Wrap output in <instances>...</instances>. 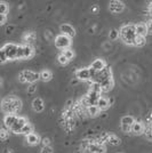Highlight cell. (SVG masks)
Wrapping results in <instances>:
<instances>
[{
	"mask_svg": "<svg viewBox=\"0 0 152 153\" xmlns=\"http://www.w3.org/2000/svg\"><path fill=\"white\" fill-rule=\"evenodd\" d=\"M119 37L122 39V41L127 45H134V41L136 38L135 32V25H125L122 26L119 31Z\"/></svg>",
	"mask_w": 152,
	"mask_h": 153,
	"instance_id": "2",
	"label": "cell"
},
{
	"mask_svg": "<svg viewBox=\"0 0 152 153\" xmlns=\"http://www.w3.org/2000/svg\"><path fill=\"white\" fill-rule=\"evenodd\" d=\"M1 83H2V80H1V78H0V85H1Z\"/></svg>",
	"mask_w": 152,
	"mask_h": 153,
	"instance_id": "46",
	"label": "cell"
},
{
	"mask_svg": "<svg viewBox=\"0 0 152 153\" xmlns=\"http://www.w3.org/2000/svg\"><path fill=\"white\" fill-rule=\"evenodd\" d=\"M76 76L79 80H83V81H88L92 80V73H90V69L89 68H83L80 69L76 72Z\"/></svg>",
	"mask_w": 152,
	"mask_h": 153,
	"instance_id": "10",
	"label": "cell"
},
{
	"mask_svg": "<svg viewBox=\"0 0 152 153\" xmlns=\"http://www.w3.org/2000/svg\"><path fill=\"white\" fill-rule=\"evenodd\" d=\"M90 143H92V142H89V140H83V143H81V149H83V150H87L88 146L90 145Z\"/></svg>",
	"mask_w": 152,
	"mask_h": 153,
	"instance_id": "38",
	"label": "cell"
},
{
	"mask_svg": "<svg viewBox=\"0 0 152 153\" xmlns=\"http://www.w3.org/2000/svg\"><path fill=\"white\" fill-rule=\"evenodd\" d=\"M149 14H150V16H151V19H152V2L150 4V6H149Z\"/></svg>",
	"mask_w": 152,
	"mask_h": 153,
	"instance_id": "44",
	"label": "cell"
},
{
	"mask_svg": "<svg viewBox=\"0 0 152 153\" xmlns=\"http://www.w3.org/2000/svg\"><path fill=\"white\" fill-rule=\"evenodd\" d=\"M107 68V63L103 61V59H101V58H97V59H95L93 63L90 64V66H89V69L90 70H93L94 72H101L102 70H104Z\"/></svg>",
	"mask_w": 152,
	"mask_h": 153,
	"instance_id": "14",
	"label": "cell"
},
{
	"mask_svg": "<svg viewBox=\"0 0 152 153\" xmlns=\"http://www.w3.org/2000/svg\"><path fill=\"white\" fill-rule=\"evenodd\" d=\"M26 123H28V120H26L25 118H23V117H19V118H17V120H16V122L13 125V127L10 128V130H12L13 133L19 134V133H21V130H22V128L24 127Z\"/></svg>",
	"mask_w": 152,
	"mask_h": 153,
	"instance_id": "12",
	"label": "cell"
},
{
	"mask_svg": "<svg viewBox=\"0 0 152 153\" xmlns=\"http://www.w3.org/2000/svg\"><path fill=\"white\" fill-rule=\"evenodd\" d=\"M75 153H85V152H83V150H78V151H76Z\"/></svg>",
	"mask_w": 152,
	"mask_h": 153,
	"instance_id": "45",
	"label": "cell"
},
{
	"mask_svg": "<svg viewBox=\"0 0 152 153\" xmlns=\"http://www.w3.org/2000/svg\"><path fill=\"white\" fill-rule=\"evenodd\" d=\"M23 76L25 78V81L29 83H34L36 81H38L39 79H40V76H39V73L37 72H33V71H30V70H25V71H22L21 72Z\"/></svg>",
	"mask_w": 152,
	"mask_h": 153,
	"instance_id": "8",
	"label": "cell"
},
{
	"mask_svg": "<svg viewBox=\"0 0 152 153\" xmlns=\"http://www.w3.org/2000/svg\"><path fill=\"white\" fill-rule=\"evenodd\" d=\"M34 55V49L30 45L19 46L17 49V59H29Z\"/></svg>",
	"mask_w": 152,
	"mask_h": 153,
	"instance_id": "3",
	"label": "cell"
},
{
	"mask_svg": "<svg viewBox=\"0 0 152 153\" xmlns=\"http://www.w3.org/2000/svg\"><path fill=\"white\" fill-rule=\"evenodd\" d=\"M57 61H58V63L62 64V65H65V64L69 63V61H68V58L64 56L63 54H61V55H58V57H57Z\"/></svg>",
	"mask_w": 152,
	"mask_h": 153,
	"instance_id": "33",
	"label": "cell"
},
{
	"mask_svg": "<svg viewBox=\"0 0 152 153\" xmlns=\"http://www.w3.org/2000/svg\"><path fill=\"white\" fill-rule=\"evenodd\" d=\"M102 140L104 142V143H108L110 145H113V146H118V145H120L121 144V140L118 137V136H115V135H112V134H107L103 136V138Z\"/></svg>",
	"mask_w": 152,
	"mask_h": 153,
	"instance_id": "11",
	"label": "cell"
},
{
	"mask_svg": "<svg viewBox=\"0 0 152 153\" xmlns=\"http://www.w3.org/2000/svg\"><path fill=\"white\" fill-rule=\"evenodd\" d=\"M146 44V39L145 37H139V36H136L135 38V41H134V45L137 46V47H143V46Z\"/></svg>",
	"mask_w": 152,
	"mask_h": 153,
	"instance_id": "26",
	"label": "cell"
},
{
	"mask_svg": "<svg viewBox=\"0 0 152 153\" xmlns=\"http://www.w3.org/2000/svg\"><path fill=\"white\" fill-rule=\"evenodd\" d=\"M17 115L16 114H7L5 117V119H4V122H5V126H6L8 129H10V128L13 127V125L16 122L17 120Z\"/></svg>",
	"mask_w": 152,
	"mask_h": 153,
	"instance_id": "20",
	"label": "cell"
},
{
	"mask_svg": "<svg viewBox=\"0 0 152 153\" xmlns=\"http://www.w3.org/2000/svg\"><path fill=\"white\" fill-rule=\"evenodd\" d=\"M26 142L29 145H37L40 143V136L36 133H31V134L26 135Z\"/></svg>",
	"mask_w": 152,
	"mask_h": 153,
	"instance_id": "19",
	"label": "cell"
},
{
	"mask_svg": "<svg viewBox=\"0 0 152 153\" xmlns=\"http://www.w3.org/2000/svg\"><path fill=\"white\" fill-rule=\"evenodd\" d=\"M135 32H136V36L145 37L146 34H148L145 23H139V24H136V25H135Z\"/></svg>",
	"mask_w": 152,
	"mask_h": 153,
	"instance_id": "21",
	"label": "cell"
},
{
	"mask_svg": "<svg viewBox=\"0 0 152 153\" xmlns=\"http://www.w3.org/2000/svg\"><path fill=\"white\" fill-rule=\"evenodd\" d=\"M89 90H90V91H96V93H102L101 85H100V83H97V82H92Z\"/></svg>",
	"mask_w": 152,
	"mask_h": 153,
	"instance_id": "29",
	"label": "cell"
},
{
	"mask_svg": "<svg viewBox=\"0 0 152 153\" xmlns=\"http://www.w3.org/2000/svg\"><path fill=\"white\" fill-rule=\"evenodd\" d=\"M40 153H53V147L51 146H42Z\"/></svg>",
	"mask_w": 152,
	"mask_h": 153,
	"instance_id": "35",
	"label": "cell"
},
{
	"mask_svg": "<svg viewBox=\"0 0 152 153\" xmlns=\"http://www.w3.org/2000/svg\"><path fill=\"white\" fill-rule=\"evenodd\" d=\"M7 13H8V5L6 2L0 1V14L1 15H6Z\"/></svg>",
	"mask_w": 152,
	"mask_h": 153,
	"instance_id": "30",
	"label": "cell"
},
{
	"mask_svg": "<svg viewBox=\"0 0 152 153\" xmlns=\"http://www.w3.org/2000/svg\"><path fill=\"white\" fill-rule=\"evenodd\" d=\"M72 101H71V100H70V101H68V102H66V106H65V108H66V110H68V108H72Z\"/></svg>",
	"mask_w": 152,
	"mask_h": 153,
	"instance_id": "42",
	"label": "cell"
},
{
	"mask_svg": "<svg viewBox=\"0 0 152 153\" xmlns=\"http://www.w3.org/2000/svg\"><path fill=\"white\" fill-rule=\"evenodd\" d=\"M22 108V102L16 97H7L2 101L1 108L7 114H16Z\"/></svg>",
	"mask_w": 152,
	"mask_h": 153,
	"instance_id": "1",
	"label": "cell"
},
{
	"mask_svg": "<svg viewBox=\"0 0 152 153\" xmlns=\"http://www.w3.org/2000/svg\"><path fill=\"white\" fill-rule=\"evenodd\" d=\"M100 85H101L102 91H109V90H111L112 88H113V86H114L113 79H112V78L107 79V80H104V81L101 82Z\"/></svg>",
	"mask_w": 152,
	"mask_h": 153,
	"instance_id": "22",
	"label": "cell"
},
{
	"mask_svg": "<svg viewBox=\"0 0 152 153\" xmlns=\"http://www.w3.org/2000/svg\"><path fill=\"white\" fill-rule=\"evenodd\" d=\"M86 112H87V114L89 117H97V115L101 113L100 108H97L96 105H90V106H88V108H86Z\"/></svg>",
	"mask_w": 152,
	"mask_h": 153,
	"instance_id": "23",
	"label": "cell"
},
{
	"mask_svg": "<svg viewBox=\"0 0 152 153\" xmlns=\"http://www.w3.org/2000/svg\"><path fill=\"white\" fill-rule=\"evenodd\" d=\"M119 153H121V152H119Z\"/></svg>",
	"mask_w": 152,
	"mask_h": 153,
	"instance_id": "47",
	"label": "cell"
},
{
	"mask_svg": "<svg viewBox=\"0 0 152 153\" xmlns=\"http://www.w3.org/2000/svg\"><path fill=\"white\" fill-rule=\"evenodd\" d=\"M100 97H101V93H96V91H90L89 90L87 96H85L83 98L87 102V105L90 106V105H96V103L100 100Z\"/></svg>",
	"mask_w": 152,
	"mask_h": 153,
	"instance_id": "9",
	"label": "cell"
},
{
	"mask_svg": "<svg viewBox=\"0 0 152 153\" xmlns=\"http://www.w3.org/2000/svg\"><path fill=\"white\" fill-rule=\"evenodd\" d=\"M60 31H61V34L66 36L69 38H73L76 36V30L73 29V26L70 25V24H62L60 26Z\"/></svg>",
	"mask_w": 152,
	"mask_h": 153,
	"instance_id": "13",
	"label": "cell"
},
{
	"mask_svg": "<svg viewBox=\"0 0 152 153\" xmlns=\"http://www.w3.org/2000/svg\"><path fill=\"white\" fill-rule=\"evenodd\" d=\"M120 122H121V129H122V131L129 133L132 125L135 122V119H134V117H132V115H125V117L121 118Z\"/></svg>",
	"mask_w": 152,
	"mask_h": 153,
	"instance_id": "6",
	"label": "cell"
},
{
	"mask_svg": "<svg viewBox=\"0 0 152 153\" xmlns=\"http://www.w3.org/2000/svg\"><path fill=\"white\" fill-rule=\"evenodd\" d=\"M36 89H37V86H36L34 83H32V85H30V87L28 88V93H29V94H33V93L36 91Z\"/></svg>",
	"mask_w": 152,
	"mask_h": 153,
	"instance_id": "37",
	"label": "cell"
},
{
	"mask_svg": "<svg viewBox=\"0 0 152 153\" xmlns=\"http://www.w3.org/2000/svg\"><path fill=\"white\" fill-rule=\"evenodd\" d=\"M98 10H100V7L97 6V5H94V6L92 7V12H93L94 14L98 13Z\"/></svg>",
	"mask_w": 152,
	"mask_h": 153,
	"instance_id": "41",
	"label": "cell"
},
{
	"mask_svg": "<svg viewBox=\"0 0 152 153\" xmlns=\"http://www.w3.org/2000/svg\"><path fill=\"white\" fill-rule=\"evenodd\" d=\"M17 49H19V46L14 44H7L4 47V51L6 53L8 59H17Z\"/></svg>",
	"mask_w": 152,
	"mask_h": 153,
	"instance_id": "5",
	"label": "cell"
},
{
	"mask_svg": "<svg viewBox=\"0 0 152 153\" xmlns=\"http://www.w3.org/2000/svg\"><path fill=\"white\" fill-rule=\"evenodd\" d=\"M7 137H8V131L5 129H0V140H6Z\"/></svg>",
	"mask_w": 152,
	"mask_h": 153,
	"instance_id": "34",
	"label": "cell"
},
{
	"mask_svg": "<svg viewBox=\"0 0 152 153\" xmlns=\"http://www.w3.org/2000/svg\"><path fill=\"white\" fill-rule=\"evenodd\" d=\"M109 38L111 39V40H115V39L119 38V31L118 30H115V29H112L110 33H109Z\"/></svg>",
	"mask_w": 152,
	"mask_h": 153,
	"instance_id": "31",
	"label": "cell"
},
{
	"mask_svg": "<svg viewBox=\"0 0 152 153\" xmlns=\"http://www.w3.org/2000/svg\"><path fill=\"white\" fill-rule=\"evenodd\" d=\"M145 25H146V30H148V33H149V34H152V19H150V21L146 23Z\"/></svg>",
	"mask_w": 152,
	"mask_h": 153,
	"instance_id": "36",
	"label": "cell"
},
{
	"mask_svg": "<svg viewBox=\"0 0 152 153\" xmlns=\"http://www.w3.org/2000/svg\"><path fill=\"white\" fill-rule=\"evenodd\" d=\"M7 61H8V58H7V55L4 51V48H0V64L5 63Z\"/></svg>",
	"mask_w": 152,
	"mask_h": 153,
	"instance_id": "32",
	"label": "cell"
},
{
	"mask_svg": "<svg viewBox=\"0 0 152 153\" xmlns=\"http://www.w3.org/2000/svg\"><path fill=\"white\" fill-rule=\"evenodd\" d=\"M87 151L89 153H105V146L102 143H94L92 142L88 146Z\"/></svg>",
	"mask_w": 152,
	"mask_h": 153,
	"instance_id": "15",
	"label": "cell"
},
{
	"mask_svg": "<svg viewBox=\"0 0 152 153\" xmlns=\"http://www.w3.org/2000/svg\"><path fill=\"white\" fill-rule=\"evenodd\" d=\"M144 130H145L144 123H142L141 121H135L133 125H132L129 133H132V134H134V135H142L144 133Z\"/></svg>",
	"mask_w": 152,
	"mask_h": 153,
	"instance_id": "16",
	"label": "cell"
},
{
	"mask_svg": "<svg viewBox=\"0 0 152 153\" xmlns=\"http://www.w3.org/2000/svg\"><path fill=\"white\" fill-rule=\"evenodd\" d=\"M32 108H33V110L36 111V112H38V113H40V112H42L44 111V101L41 100V98H34L33 100V102H32Z\"/></svg>",
	"mask_w": 152,
	"mask_h": 153,
	"instance_id": "18",
	"label": "cell"
},
{
	"mask_svg": "<svg viewBox=\"0 0 152 153\" xmlns=\"http://www.w3.org/2000/svg\"><path fill=\"white\" fill-rule=\"evenodd\" d=\"M109 9L111 13H121L125 9V5L120 0H111L109 2Z\"/></svg>",
	"mask_w": 152,
	"mask_h": 153,
	"instance_id": "7",
	"label": "cell"
},
{
	"mask_svg": "<svg viewBox=\"0 0 152 153\" xmlns=\"http://www.w3.org/2000/svg\"><path fill=\"white\" fill-rule=\"evenodd\" d=\"M42 145L44 146H51V140L49 138H44L42 140Z\"/></svg>",
	"mask_w": 152,
	"mask_h": 153,
	"instance_id": "40",
	"label": "cell"
},
{
	"mask_svg": "<svg viewBox=\"0 0 152 153\" xmlns=\"http://www.w3.org/2000/svg\"><path fill=\"white\" fill-rule=\"evenodd\" d=\"M14 30V26H8V29H7V33L9 34V33H12V31Z\"/></svg>",
	"mask_w": 152,
	"mask_h": 153,
	"instance_id": "43",
	"label": "cell"
},
{
	"mask_svg": "<svg viewBox=\"0 0 152 153\" xmlns=\"http://www.w3.org/2000/svg\"><path fill=\"white\" fill-rule=\"evenodd\" d=\"M72 44L71 41V38L66 37V36H63V34H58L56 38H55V46L58 49H62V51H65L70 48V46Z\"/></svg>",
	"mask_w": 152,
	"mask_h": 153,
	"instance_id": "4",
	"label": "cell"
},
{
	"mask_svg": "<svg viewBox=\"0 0 152 153\" xmlns=\"http://www.w3.org/2000/svg\"><path fill=\"white\" fill-rule=\"evenodd\" d=\"M6 22H7V15H1L0 14V25L5 24Z\"/></svg>",
	"mask_w": 152,
	"mask_h": 153,
	"instance_id": "39",
	"label": "cell"
},
{
	"mask_svg": "<svg viewBox=\"0 0 152 153\" xmlns=\"http://www.w3.org/2000/svg\"><path fill=\"white\" fill-rule=\"evenodd\" d=\"M96 106L100 108V111H105V110H108L110 108V101H109L107 97L101 96L100 100L96 103Z\"/></svg>",
	"mask_w": 152,
	"mask_h": 153,
	"instance_id": "17",
	"label": "cell"
},
{
	"mask_svg": "<svg viewBox=\"0 0 152 153\" xmlns=\"http://www.w3.org/2000/svg\"><path fill=\"white\" fill-rule=\"evenodd\" d=\"M39 76H40V80H42V81H49L53 78V74H51V71L44 70L39 73Z\"/></svg>",
	"mask_w": 152,
	"mask_h": 153,
	"instance_id": "24",
	"label": "cell"
},
{
	"mask_svg": "<svg viewBox=\"0 0 152 153\" xmlns=\"http://www.w3.org/2000/svg\"><path fill=\"white\" fill-rule=\"evenodd\" d=\"M23 40L25 41L26 44H32L36 40V33L34 32H26L25 34L23 36Z\"/></svg>",
	"mask_w": 152,
	"mask_h": 153,
	"instance_id": "25",
	"label": "cell"
},
{
	"mask_svg": "<svg viewBox=\"0 0 152 153\" xmlns=\"http://www.w3.org/2000/svg\"><path fill=\"white\" fill-rule=\"evenodd\" d=\"M62 54H63L65 57L68 58V61H69V62L71 61V59H72V58L75 57V51H72L71 48H68V49L63 51V53H62Z\"/></svg>",
	"mask_w": 152,
	"mask_h": 153,
	"instance_id": "28",
	"label": "cell"
},
{
	"mask_svg": "<svg viewBox=\"0 0 152 153\" xmlns=\"http://www.w3.org/2000/svg\"><path fill=\"white\" fill-rule=\"evenodd\" d=\"M31 133H33V127H32L31 123H26L24 127L22 128V130H21V133L19 134H24V135H29L31 134Z\"/></svg>",
	"mask_w": 152,
	"mask_h": 153,
	"instance_id": "27",
	"label": "cell"
}]
</instances>
